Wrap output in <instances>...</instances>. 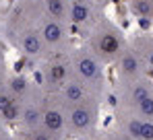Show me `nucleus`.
<instances>
[{"mask_svg":"<svg viewBox=\"0 0 153 140\" xmlns=\"http://www.w3.org/2000/svg\"><path fill=\"white\" fill-rule=\"evenodd\" d=\"M79 70H81V74H83L85 78H95V76L100 74L97 64H95L91 58H83V60L79 62Z\"/></svg>","mask_w":153,"mask_h":140,"instance_id":"nucleus-1","label":"nucleus"},{"mask_svg":"<svg viewBox=\"0 0 153 140\" xmlns=\"http://www.w3.org/2000/svg\"><path fill=\"white\" fill-rule=\"evenodd\" d=\"M71 119H73V126L75 128H87L91 124V113L87 109H75Z\"/></svg>","mask_w":153,"mask_h":140,"instance_id":"nucleus-2","label":"nucleus"},{"mask_svg":"<svg viewBox=\"0 0 153 140\" xmlns=\"http://www.w3.org/2000/svg\"><path fill=\"white\" fill-rule=\"evenodd\" d=\"M118 47H120V43H118V39L114 37V35H102V39H100V49H102L103 54H114V52H118Z\"/></svg>","mask_w":153,"mask_h":140,"instance_id":"nucleus-3","label":"nucleus"},{"mask_svg":"<svg viewBox=\"0 0 153 140\" xmlns=\"http://www.w3.org/2000/svg\"><path fill=\"white\" fill-rule=\"evenodd\" d=\"M44 124H46V128H48V130L56 132V130H60V128H62L64 119H62V116H60L58 111H48V113L44 116Z\"/></svg>","mask_w":153,"mask_h":140,"instance_id":"nucleus-4","label":"nucleus"},{"mask_svg":"<svg viewBox=\"0 0 153 140\" xmlns=\"http://www.w3.org/2000/svg\"><path fill=\"white\" fill-rule=\"evenodd\" d=\"M71 17L75 23H83L89 19V8L83 4V2H73V10H71Z\"/></svg>","mask_w":153,"mask_h":140,"instance_id":"nucleus-5","label":"nucleus"},{"mask_svg":"<svg viewBox=\"0 0 153 140\" xmlns=\"http://www.w3.org/2000/svg\"><path fill=\"white\" fill-rule=\"evenodd\" d=\"M44 37H46L48 43H56L62 37V29L58 27V23H48L44 27Z\"/></svg>","mask_w":153,"mask_h":140,"instance_id":"nucleus-6","label":"nucleus"},{"mask_svg":"<svg viewBox=\"0 0 153 140\" xmlns=\"http://www.w3.org/2000/svg\"><path fill=\"white\" fill-rule=\"evenodd\" d=\"M23 49H25L27 54L35 56V54H39L42 43H39V39H37L35 35H25V37H23Z\"/></svg>","mask_w":153,"mask_h":140,"instance_id":"nucleus-7","label":"nucleus"},{"mask_svg":"<svg viewBox=\"0 0 153 140\" xmlns=\"http://www.w3.org/2000/svg\"><path fill=\"white\" fill-rule=\"evenodd\" d=\"M120 66H122V72H126V74H134V72L139 70V62H137L134 56H124L122 62H120Z\"/></svg>","mask_w":153,"mask_h":140,"instance_id":"nucleus-8","label":"nucleus"},{"mask_svg":"<svg viewBox=\"0 0 153 140\" xmlns=\"http://www.w3.org/2000/svg\"><path fill=\"white\" fill-rule=\"evenodd\" d=\"M48 10H50V15L62 19L64 17V2L62 0H48Z\"/></svg>","mask_w":153,"mask_h":140,"instance_id":"nucleus-9","label":"nucleus"},{"mask_svg":"<svg viewBox=\"0 0 153 140\" xmlns=\"http://www.w3.org/2000/svg\"><path fill=\"white\" fill-rule=\"evenodd\" d=\"M66 97H68V101H81L83 99V89L73 83V85L66 87Z\"/></svg>","mask_w":153,"mask_h":140,"instance_id":"nucleus-10","label":"nucleus"},{"mask_svg":"<svg viewBox=\"0 0 153 140\" xmlns=\"http://www.w3.org/2000/svg\"><path fill=\"white\" fill-rule=\"evenodd\" d=\"M64 74H66V70H64V66H60V64H56V66H52V68H50V78H52V83L62 80V78H64Z\"/></svg>","mask_w":153,"mask_h":140,"instance_id":"nucleus-11","label":"nucleus"},{"mask_svg":"<svg viewBox=\"0 0 153 140\" xmlns=\"http://www.w3.org/2000/svg\"><path fill=\"white\" fill-rule=\"evenodd\" d=\"M2 116L6 117V119H17V117H19V109H17V105H15V103H8V105L2 109Z\"/></svg>","mask_w":153,"mask_h":140,"instance_id":"nucleus-12","label":"nucleus"},{"mask_svg":"<svg viewBox=\"0 0 153 140\" xmlns=\"http://www.w3.org/2000/svg\"><path fill=\"white\" fill-rule=\"evenodd\" d=\"M139 105L145 116H153V97H145L143 101H139Z\"/></svg>","mask_w":153,"mask_h":140,"instance_id":"nucleus-13","label":"nucleus"},{"mask_svg":"<svg viewBox=\"0 0 153 140\" xmlns=\"http://www.w3.org/2000/svg\"><path fill=\"white\" fill-rule=\"evenodd\" d=\"M39 111H37V109H33V107H29V109H25V122L27 124H31V126H33V124H37V122H39Z\"/></svg>","mask_w":153,"mask_h":140,"instance_id":"nucleus-14","label":"nucleus"},{"mask_svg":"<svg viewBox=\"0 0 153 140\" xmlns=\"http://www.w3.org/2000/svg\"><path fill=\"white\" fill-rule=\"evenodd\" d=\"M134 10H137L139 15L147 17V15L151 13V6H149V2H145V0H137V2H134Z\"/></svg>","mask_w":153,"mask_h":140,"instance_id":"nucleus-15","label":"nucleus"},{"mask_svg":"<svg viewBox=\"0 0 153 140\" xmlns=\"http://www.w3.org/2000/svg\"><path fill=\"white\" fill-rule=\"evenodd\" d=\"M10 87H13V91L15 93H23L27 89V83L25 78H21V76H17V78H13V83H10Z\"/></svg>","mask_w":153,"mask_h":140,"instance_id":"nucleus-16","label":"nucleus"},{"mask_svg":"<svg viewBox=\"0 0 153 140\" xmlns=\"http://www.w3.org/2000/svg\"><path fill=\"white\" fill-rule=\"evenodd\" d=\"M141 138H145V140H153V124H149V122L141 124Z\"/></svg>","mask_w":153,"mask_h":140,"instance_id":"nucleus-17","label":"nucleus"},{"mask_svg":"<svg viewBox=\"0 0 153 140\" xmlns=\"http://www.w3.org/2000/svg\"><path fill=\"white\" fill-rule=\"evenodd\" d=\"M128 134L134 136V138H141V122L139 119H132L128 124Z\"/></svg>","mask_w":153,"mask_h":140,"instance_id":"nucleus-18","label":"nucleus"},{"mask_svg":"<svg viewBox=\"0 0 153 140\" xmlns=\"http://www.w3.org/2000/svg\"><path fill=\"white\" fill-rule=\"evenodd\" d=\"M145 97H149V91H147L145 87H137V89L132 91V99H134L137 103H139V101H143Z\"/></svg>","mask_w":153,"mask_h":140,"instance_id":"nucleus-19","label":"nucleus"},{"mask_svg":"<svg viewBox=\"0 0 153 140\" xmlns=\"http://www.w3.org/2000/svg\"><path fill=\"white\" fill-rule=\"evenodd\" d=\"M8 103H13V101H10V99H8L6 95H0V111H2V109H4V107H6Z\"/></svg>","mask_w":153,"mask_h":140,"instance_id":"nucleus-20","label":"nucleus"},{"mask_svg":"<svg viewBox=\"0 0 153 140\" xmlns=\"http://www.w3.org/2000/svg\"><path fill=\"white\" fill-rule=\"evenodd\" d=\"M35 140H52V138H50V136H46V134H37Z\"/></svg>","mask_w":153,"mask_h":140,"instance_id":"nucleus-21","label":"nucleus"}]
</instances>
